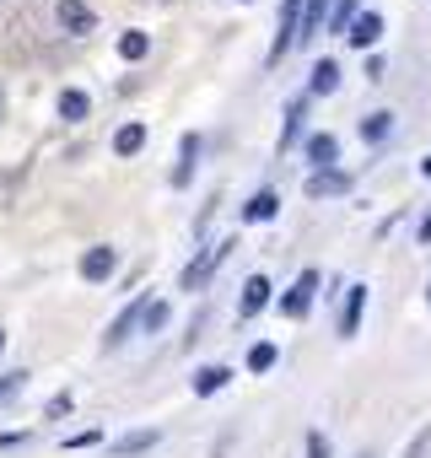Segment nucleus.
<instances>
[{
	"label": "nucleus",
	"mask_w": 431,
	"mask_h": 458,
	"mask_svg": "<svg viewBox=\"0 0 431 458\" xmlns=\"http://www.w3.org/2000/svg\"><path fill=\"white\" fill-rule=\"evenodd\" d=\"M55 22H60L65 33H76V38H81V33H92V28H97V12L87 6V0H60V6H55Z\"/></svg>",
	"instance_id": "f257e3e1"
},
{
	"label": "nucleus",
	"mask_w": 431,
	"mask_h": 458,
	"mask_svg": "<svg viewBox=\"0 0 431 458\" xmlns=\"http://www.w3.org/2000/svg\"><path fill=\"white\" fill-rule=\"evenodd\" d=\"M313 292H318V270H302V276L292 281V292L281 297V313H292V318L308 313V308H313Z\"/></svg>",
	"instance_id": "f03ea898"
},
{
	"label": "nucleus",
	"mask_w": 431,
	"mask_h": 458,
	"mask_svg": "<svg viewBox=\"0 0 431 458\" xmlns=\"http://www.w3.org/2000/svg\"><path fill=\"white\" fill-rule=\"evenodd\" d=\"M227 249H232V243H216V249H205V254H199V259L183 270V292H199V286H205V276H210L216 265L227 259Z\"/></svg>",
	"instance_id": "7ed1b4c3"
},
{
	"label": "nucleus",
	"mask_w": 431,
	"mask_h": 458,
	"mask_svg": "<svg viewBox=\"0 0 431 458\" xmlns=\"http://www.w3.org/2000/svg\"><path fill=\"white\" fill-rule=\"evenodd\" d=\"M308 194H313V199L351 194V173H340V167H324V173H313V178H308Z\"/></svg>",
	"instance_id": "20e7f679"
},
{
	"label": "nucleus",
	"mask_w": 431,
	"mask_h": 458,
	"mask_svg": "<svg viewBox=\"0 0 431 458\" xmlns=\"http://www.w3.org/2000/svg\"><path fill=\"white\" fill-rule=\"evenodd\" d=\"M297 6H302V0H281V33H275V44H270V65L297 44Z\"/></svg>",
	"instance_id": "39448f33"
},
{
	"label": "nucleus",
	"mask_w": 431,
	"mask_h": 458,
	"mask_svg": "<svg viewBox=\"0 0 431 458\" xmlns=\"http://www.w3.org/2000/svg\"><path fill=\"white\" fill-rule=\"evenodd\" d=\"M345 38H351L356 49H372V44L383 38V17H377V12H361V17L345 28Z\"/></svg>",
	"instance_id": "423d86ee"
},
{
	"label": "nucleus",
	"mask_w": 431,
	"mask_h": 458,
	"mask_svg": "<svg viewBox=\"0 0 431 458\" xmlns=\"http://www.w3.org/2000/svg\"><path fill=\"white\" fill-rule=\"evenodd\" d=\"M114 265H119L114 249H87V254H81V276H87V281H108Z\"/></svg>",
	"instance_id": "0eeeda50"
},
{
	"label": "nucleus",
	"mask_w": 431,
	"mask_h": 458,
	"mask_svg": "<svg viewBox=\"0 0 431 458\" xmlns=\"http://www.w3.org/2000/svg\"><path fill=\"white\" fill-rule=\"evenodd\" d=\"M361 313H367V286H351V302L340 308V335H345V340L361 329Z\"/></svg>",
	"instance_id": "6e6552de"
},
{
	"label": "nucleus",
	"mask_w": 431,
	"mask_h": 458,
	"mask_svg": "<svg viewBox=\"0 0 431 458\" xmlns=\"http://www.w3.org/2000/svg\"><path fill=\"white\" fill-rule=\"evenodd\" d=\"M334 157H340V140H334V135H313V140H308V162H313L318 173L334 167Z\"/></svg>",
	"instance_id": "1a4fd4ad"
},
{
	"label": "nucleus",
	"mask_w": 431,
	"mask_h": 458,
	"mask_svg": "<svg viewBox=\"0 0 431 458\" xmlns=\"http://www.w3.org/2000/svg\"><path fill=\"white\" fill-rule=\"evenodd\" d=\"M265 302H270V281H265V276H254V281L243 286V302H238V313H243V318H254Z\"/></svg>",
	"instance_id": "9d476101"
},
{
	"label": "nucleus",
	"mask_w": 431,
	"mask_h": 458,
	"mask_svg": "<svg viewBox=\"0 0 431 458\" xmlns=\"http://www.w3.org/2000/svg\"><path fill=\"white\" fill-rule=\"evenodd\" d=\"M87 114H92V98H87V92H76V87H65V92H60V119H71V124H76V119H87Z\"/></svg>",
	"instance_id": "9b49d317"
},
{
	"label": "nucleus",
	"mask_w": 431,
	"mask_h": 458,
	"mask_svg": "<svg viewBox=\"0 0 431 458\" xmlns=\"http://www.w3.org/2000/svg\"><path fill=\"white\" fill-rule=\"evenodd\" d=\"M275 205H281V199H275V189H259V194L243 205V221H270V216H275Z\"/></svg>",
	"instance_id": "f8f14e48"
},
{
	"label": "nucleus",
	"mask_w": 431,
	"mask_h": 458,
	"mask_svg": "<svg viewBox=\"0 0 431 458\" xmlns=\"http://www.w3.org/2000/svg\"><path fill=\"white\" fill-rule=\"evenodd\" d=\"M227 377H232L227 367H199V372H194V394H222Z\"/></svg>",
	"instance_id": "ddd939ff"
},
{
	"label": "nucleus",
	"mask_w": 431,
	"mask_h": 458,
	"mask_svg": "<svg viewBox=\"0 0 431 458\" xmlns=\"http://www.w3.org/2000/svg\"><path fill=\"white\" fill-rule=\"evenodd\" d=\"M340 87V65L334 60H318L313 65V98H324V92H334Z\"/></svg>",
	"instance_id": "4468645a"
},
{
	"label": "nucleus",
	"mask_w": 431,
	"mask_h": 458,
	"mask_svg": "<svg viewBox=\"0 0 431 458\" xmlns=\"http://www.w3.org/2000/svg\"><path fill=\"white\" fill-rule=\"evenodd\" d=\"M140 146H146V124H124V130L114 135V151H119V157H135Z\"/></svg>",
	"instance_id": "2eb2a0df"
},
{
	"label": "nucleus",
	"mask_w": 431,
	"mask_h": 458,
	"mask_svg": "<svg viewBox=\"0 0 431 458\" xmlns=\"http://www.w3.org/2000/svg\"><path fill=\"white\" fill-rule=\"evenodd\" d=\"M194 151H199V135H183V157H178V167H173V183H178V189L194 178Z\"/></svg>",
	"instance_id": "dca6fc26"
},
{
	"label": "nucleus",
	"mask_w": 431,
	"mask_h": 458,
	"mask_svg": "<svg viewBox=\"0 0 431 458\" xmlns=\"http://www.w3.org/2000/svg\"><path fill=\"white\" fill-rule=\"evenodd\" d=\"M146 447H156V431H130V437H119V442H114V453H119V458H135V453H146Z\"/></svg>",
	"instance_id": "f3484780"
},
{
	"label": "nucleus",
	"mask_w": 431,
	"mask_h": 458,
	"mask_svg": "<svg viewBox=\"0 0 431 458\" xmlns=\"http://www.w3.org/2000/svg\"><path fill=\"white\" fill-rule=\"evenodd\" d=\"M388 130H393V114H367V119H361V140H372V146H377Z\"/></svg>",
	"instance_id": "a211bd4d"
},
{
	"label": "nucleus",
	"mask_w": 431,
	"mask_h": 458,
	"mask_svg": "<svg viewBox=\"0 0 431 458\" xmlns=\"http://www.w3.org/2000/svg\"><path fill=\"white\" fill-rule=\"evenodd\" d=\"M275 356H281V351H275L270 340H259V345L249 351V372H270V367H275Z\"/></svg>",
	"instance_id": "6ab92c4d"
},
{
	"label": "nucleus",
	"mask_w": 431,
	"mask_h": 458,
	"mask_svg": "<svg viewBox=\"0 0 431 458\" xmlns=\"http://www.w3.org/2000/svg\"><path fill=\"white\" fill-rule=\"evenodd\" d=\"M146 49H151L146 33H124V38H119V55H124V60H146Z\"/></svg>",
	"instance_id": "aec40b11"
},
{
	"label": "nucleus",
	"mask_w": 431,
	"mask_h": 458,
	"mask_svg": "<svg viewBox=\"0 0 431 458\" xmlns=\"http://www.w3.org/2000/svg\"><path fill=\"white\" fill-rule=\"evenodd\" d=\"M356 17H361V0H340V6H334V33L345 38V28H351Z\"/></svg>",
	"instance_id": "412c9836"
},
{
	"label": "nucleus",
	"mask_w": 431,
	"mask_h": 458,
	"mask_svg": "<svg viewBox=\"0 0 431 458\" xmlns=\"http://www.w3.org/2000/svg\"><path fill=\"white\" fill-rule=\"evenodd\" d=\"M399 458H431V426H420V431L410 437V447H404Z\"/></svg>",
	"instance_id": "4be33fe9"
},
{
	"label": "nucleus",
	"mask_w": 431,
	"mask_h": 458,
	"mask_svg": "<svg viewBox=\"0 0 431 458\" xmlns=\"http://www.w3.org/2000/svg\"><path fill=\"white\" fill-rule=\"evenodd\" d=\"M324 12H329V0H308V17H302V38H313V33H318Z\"/></svg>",
	"instance_id": "5701e85b"
},
{
	"label": "nucleus",
	"mask_w": 431,
	"mask_h": 458,
	"mask_svg": "<svg viewBox=\"0 0 431 458\" xmlns=\"http://www.w3.org/2000/svg\"><path fill=\"white\" fill-rule=\"evenodd\" d=\"M140 318H146V329L156 335V329L167 324V302H146V313H140Z\"/></svg>",
	"instance_id": "b1692460"
},
{
	"label": "nucleus",
	"mask_w": 431,
	"mask_h": 458,
	"mask_svg": "<svg viewBox=\"0 0 431 458\" xmlns=\"http://www.w3.org/2000/svg\"><path fill=\"white\" fill-rule=\"evenodd\" d=\"M22 383H28V372H12V377H0V404H6V399H17V394H22Z\"/></svg>",
	"instance_id": "393cba45"
},
{
	"label": "nucleus",
	"mask_w": 431,
	"mask_h": 458,
	"mask_svg": "<svg viewBox=\"0 0 431 458\" xmlns=\"http://www.w3.org/2000/svg\"><path fill=\"white\" fill-rule=\"evenodd\" d=\"M297 119H302V98L286 108V130H281V146H292V135H297Z\"/></svg>",
	"instance_id": "a878e982"
},
{
	"label": "nucleus",
	"mask_w": 431,
	"mask_h": 458,
	"mask_svg": "<svg viewBox=\"0 0 431 458\" xmlns=\"http://www.w3.org/2000/svg\"><path fill=\"white\" fill-rule=\"evenodd\" d=\"M308 458H329V437L324 431H308Z\"/></svg>",
	"instance_id": "bb28decb"
},
{
	"label": "nucleus",
	"mask_w": 431,
	"mask_h": 458,
	"mask_svg": "<svg viewBox=\"0 0 431 458\" xmlns=\"http://www.w3.org/2000/svg\"><path fill=\"white\" fill-rule=\"evenodd\" d=\"M415 238H420V243H426V249H431V210H426V216H420V226H415Z\"/></svg>",
	"instance_id": "cd10ccee"
},
{
	"label": "nucleus",
	"mask_w": 431,
	"mask_h": 458,
	"mask_svg": "<svg viewBox=\"0 0 431 458\" xmlns=\"http://www.w3.org/2000/svg\"><path fill=\"white\" fill-rule=\"evenodd\" d=\"M420 173H426V178H431V157H426V162H420Z\"/></svg>",
	"instance_id": "c85d7f7f"
},
{
	"label": "nucleus",
	"mask_w": 431,
	"mask_h": 458,
	"mask_svg": "<svg viewBox=\"0 0 431 458\" xmlns=\"http://www.w3.org/2000/svg\"><path fill=\"white\" fill-rule=\"evenodd\" d=\"M0 351H6V329H0Z\"/></svg>",
	"instance_id": "c756f323"
},
{
	"label": "nucleus",
	"mask_w": 431,
	"mask_h": 458,
	"mask_svg": "<svg viewBox=\"0 0 431 458\" xmlns=\"http://www.w3.org/2000/svg\"><path fill=\"white\" fill-rule=\"evenodd\" d=\"M0 114H6V92H0Z\"/></svg>",
	"instance_id": "7c9ffc66"
},
{
	"label": "nucleus",
	"mask_w": 431,
	"mask_h": 458,
	"mask_svg": "<svg viewBox=\"0 0 431 458\" xmlns=\"http://www.w3.org/2000/svg\"><path fill=\"white\" fill-rule=\"evenodd\" d=\"M361 458H372V453H361Z\"/></svg>",
	"instance_id": "2f4dec72"
},
{
	"label": "nucleus",
	"mask_w": 431,
	"mask_h": 458,
	"mask_svg": "<svg viewBox=\"0 0 431 458\" xmlns=\"http://www.w3.org/2000/svg\"><path fill=\"white\" fill-rule=\"evenodd\" d=\"M426 297H431V292H426Z\"/></svg>",
	"instance_id": "473e14b6"
}]
</instances>
